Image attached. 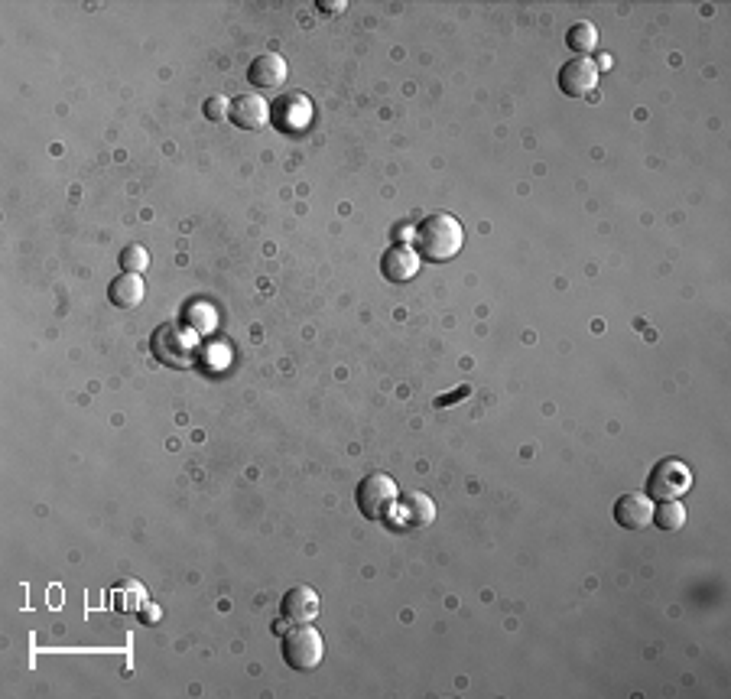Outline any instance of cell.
I'll list each match as a JSON object with an SVG mask.
<instances>
[{
  "label": "cell",
  "instance_id": "cell-6",
  "mask_svg": "<svg viewBox=\"0 0 731 699\" xmlns=\"http://www.w3.org/2000/svg\"><path fill=\"white\" fill-rule=\"evenodd\" d=\"M270 124L283 134H303L312 124V101L299 92L280 95L270 105Z\"/></svg>",
  "mask_w": 731,
  "mask_h": 699
},
{
  "label": "cell",
  "instance_id": "cell-9",
  "mask_svg": "<svg viewBox=\"0 0 731 699\" xmlns=\"http://www.w3.org/2000/svg\"><path fill=\"white\" fill-rule=\"evenodd\" d=\"M416 270H420V254H416V248L407 241L390 244L381 257V274L390 283H407L416 277Z\"/></svg>",
  "mask_w": 731,
  "mask_h": 699
},
{
  "label": "cell",
  "instance_id": "cell-15",
  "mask_svg": "<svg viewBox=\"0 0 731 699\" xmlns=\"http://www.w3.org/2000/svg\"><path fill=\"white\" fill-rule=\"evenodd\" d=\"M650 524H657L660 530H667V534H676V530L686 524V508L680 504V498L654 504V521Z\"/></svg>",
  "mask_w": 731,
  "mask_h": 699
},
{
  "label": "cell",
  "instance_id": "cell-17",
  "mask_svg": "<svg viewBox=\"0 0 731 699\" xmlns=\"http://www.w3.org/2000/svg\"><path fill=\"white\" fill-rule=\"evenodd\" d=\"M117 261H121L124 274H143V270L150 267V254H147V248H143V244H127Z\"/></svg>",
  "mask_w": 731,
  "mask_h": 699
},
{
  "label": "cell",
  "instance_id": "cell-13",
  "mask_svg": "<svg viewBox=\"0 0 731 699\" xmlns=\"http://www.w3.org/2000/svg\"><path fill=\"white\" fill-rule=\"evenodd\" d=\"M286 75H290V66H286V59L280 53H260L251 62V69H247V82L270 92V88H280L286 82Z\"/></svg>",
  "mask_w": 731,
  "mask_h": 699
},
{
  "label": "cell",
  "instance_id": "cell-3",
  "mask_svg": "<svg viewBox=\"0 0 731 699\" xmlns=\"http://www.w3.org/2000/svg\"><path fill=\"white\" fill-rule=\"evenodd\" d=\"M397 498H400L397 482L390 475H384V472L364 475L358 482V491H355L358 511L368 517V521H384V517L394 511Z\"/></svg>",
  "mask_w": 731,
  "mask_h": 699
},
{
  "label": "cell",
  "instance_id": "cell-16",
  "mask_svg": "<svg viewBox=\"0 0 731 699\" xmlns=\"http://www.w3.org/2000/svg\"><path fill=\"white\" fill-rule=\"evenodd\" d=\"M598 43V30L592 27L589 20H579V23H572L569 33H566V46L572 49L576 56H585V53H592Z\"/></svg>",
  "mask_w": 731,
  "mask_h": 699
},
{
  "label": "cell",
  "instance_id": "cell-1",
  "mask_svg": "<svg viewBox=\"0 0 731 699\" xmlns=\"http://www.w3.org/2000/svg\"><path fill=\"white\" fill-rule=\"evenodd\" d=\"M465 244V228L455 215L449 212H433L426 215L420 225L413 228V248L420 254V261L429 264H446Z\"/></svg>",
  "mask_w": 731,
  "mask_h": 699
},
{
  "label": "cell",
  "instance_id": "cell-18",
  "mask_svg": "<svg viewBox=\"0 0 731 699\" xmlns=\"http://www.w3.org/2000/svg\"><path fill=\"white\" fill-rule=\"evenodd\" d=\"M186 322H189V329H192V332H202V329H208V326H212V322H215V309H212V306L195 303V306L186 309Z\"/></svg>",
  "mask_w": 731,
  "mask_h": 699
},
{
  "label": "cell",
  "instance_id": "cell-20",
  "mask_svg": "<svg viewBox=\"0 0 731 699\" xmlns=\"http://www.w3.org/2000/svg\"><path fill=\"white\" fill-rule=\"evenodd\" d=\"M468 394H472V387H459V391H455V394H449V397H436V407H452V400H462V397H468Z\"/></svg>",
  "mask_w": 731,
  "mask_h": 699
},
{
  "label": "cell",
  "instance_id": "cell-22",
  "mask_svg": "<svg viewBox=\"0 0 731 699\" xmlns=\"http://www.w3.org/2000/svg\"><path fill=\"white\" fill-rule=\"evenodd\" d=\"M156 618H160V612H156L153 605H143V608H140V621H147V625H153Z\"/></svg>",
  "mask_w": 731,
  "mask_h": 699
},
{
  "label": "cell",
  "instance_id": "cell-4",
  "mask_svg": "<svg viewBox=\"0 0 731 699\" xmlns=\"http://www.w3.org/2000/svg\"><path fill=\"white\" fill-rule=\"evenodd\" d=\"M280 647H283V660L293 670H316L322 664V654H325L322 634L309 625H296V628L286 631Z\"/></svg>",
  "mask_w": 731,
  "mask_h": 699
},
{
  "label": "cell",
  "instance_id": "cell-14",
  "mask_svg": "<svg viewBox=\"0 0 731 699\" xmlns=\"http://www.w3.org/2000/svg\"><path fill=\"white\" fill-rule=\"evenodd\" d=\"M143 293H147V287H143V277L140 274H117L108 283V300L117 309H134V306H140Z\"/></svg>",
  "mask_w": 731,
  "mask_h": 699
},
{
  "label": "cell",
  "instance_id": "cell-10",
  "mask_svg": "<svg viewBox=\"0 0 731 699\" xmlns=\"http://www.w3.org/2000/svg\"><path fill=\"white\" fill-rule=\"evenodd\" d=\"M615 521L624 530H644L654 521V498L644 491H628L615 501Z\"/></svg>",
  "mask_w": 731,
  "mask_h": 699
},
{
  "label": "cell",
  "instance_id": "cell-5",
  "mask_svg": "<svg viewBox=\"0 0 731 699\" xmlns=\"http://www.w3.org/2000/svg\"><path fill=\"white\" fill-rule=\"evenodd\" d=\"M689 488H693V472H689V465L680 459H660L654 469H650V478H647L650 498L673 501V498L686 495Z\"/></svg>",
  "mask_w": 731,
  "mask_h": 699
},
{
  "label": "cell",
  "instance_id": "cell-7",
  "mask_svg": "<svg viewBox=\"0 0 731 699\" xmlns=\"http://www.w3.org/2000/svg\"><path fill=\"white\" fill-rule=\"evenodd\" d=\"M390 514H394V524L400 530H420L436 521V504L429 495H423V491H407V495L397 498Z\"/></svg>",
  "mask_w": 731,
  "mask_h": 699
},
{
  "label": "cell",
  "instance_id": "cell-11",
  "mask_svg": "<svg viewBox=\"0 0 731 699\" xmlns=\"http://www.w3.org/2000/svg\"><path fill=\"white\" fill-rule=\"evenodd\" d=\"M319 592L312 589V586H293L290 592L283 595V602H280V615L286 621H293V625H309V621H316L319 618Z\"/></svg>",
  "mask_w": 731,
  "mask_h": 699
},
{
  "label": "cell",
  "instance_id": "cell-8",
  "mask_svg": "<svg viewBox=\"0 0 731 699\" xmlns=\"http://www.w3.org/2000/svg\"><path fill=\"white\" fill-rule=\"evenodd\" d=\"M595 85H598V62H592L589 56L569 59L566 66L559 69V92L569 95V98L589 95Z\"/></svg>",
  "mask_w": 731,
  "mask_h": 699
},
{
  "label": "cell",
  "instance_id": "cell-21",
  "mask_svg": "<svg viewBox=\"0 0 731 699\" xmlns=\"http://www.w3.org/2000/svg\"><path fill=\"white\" fill-rule=\"evenodd\" d=\"M319 10H325V14H342V10H345V0H335V4H329V0H322Z\"/></svg>",
  "mask_w": 731,
  "mask_h": 699
},
{
  "label": "cell",
  "instance_id": "cell-12",
  "mask_svg": "<svg viewBox=\"0 0 731 699\" xmlns=\"http://www.w3.org/2000/svg\"><path fill=\"white\" fill-rule=\"evenodd\" d=\"M231 124H238L241 131H264L270 124V105L260 95H241L231 101Z\"/></svg>",
  "mask_w": 731,
  "mask_h": 699
},
{
  "label": "cell",
  "instance_id": "cell-19",
  "mask_svg": "<svg viewBox=\"0 0 731 699\" xmlns=\"http://www.w3.org/2000/svg\"><path fill=\"white\" fill-rule=\"evenodd\" d=\"M202 111H205V118L208 121H228V114H231V101L225 98V95H212L202 105Z\"/></svg>",
  "mask_w": 731,
  "mask_h": 699
},
{
  "label": "cell",
  "instance_id": "cell-2",
  "mask_svg": "<svg viewBox=\"0 0 731 699\" xmlns=\"http://www.w3.org/2000/svg\"><path fill=\"white\" fill-rule=\"evenodd\" d=\"M153 358L163 361L169 368H186L195 361V352H199V342H195V332L189 326H179V322H166L153 332L150 339Z\"/></svg>",
  "mask_w": 731,
  "mask_h": 699
}]
</instances>
